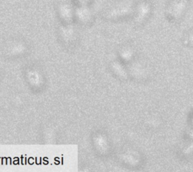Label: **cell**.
Wrapping results in <instances>:
<instances>
[{
  "label": "cell",
  "instance_id": "6da1fadb",
  "mask_svg": "<svg viewBox=\"0 0 193 172\" xmlns=\"http://www.w3.org/2000/svg\"><path fill=\"white\" fill-rule=\"evenodd\" d=\"M60 11L61 12V15L65 19L72 18L73 14V9L68 2H63L60 5Z\"/></svg>",
  "mask_w": 193,
  "mask_h": 172
}]
</instances>
